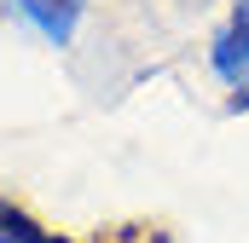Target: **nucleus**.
Returning a JSON list of instances; mask_svg holds the SVG:
<instances>
[{"mask_svg":"<svg viewBox=\"0 0 249 243\" xmlns=\"http://www.w3.org/2000/svg\"><path fill=\"white\" fill-rule=\"evenodd\" d=\"M35 41H47V47H58L70 52L75 47V35H81V23H87V0H0Z\"/></svg>","mask_w":249,"mask_h":243,"instance_id":"2","label":"nucleus"},{"mask_svg":"<svg viewBox=\"0 0 249 243\" xmlns=\"http://www.w3.org/2000/svg\"><path fill=\"white\" fill-rule=\"evenodd\" d=\"M64 243H70V238H64Z\"/></svg>","mask_w":249,"mask_h":243,"instance_id":"4","label":"nucleus"},{"mask_svg":"<svg viewBox=\"0 0 249 243\" xmlns=\"http://www.w3.org/2000/svg\"><path fill=\"white\" fill-rule=\"evenodd\" d=\"M0 243H64L58 232H47L29 208H18L12 197H0Z\"/></svg>","mask_w":249,"mask_h":243,"instance_id":"3","label":"nucleus"},{"mask_svg":"<svg viewBox=\"0 0 249 243\" xmlns=\"http://www.w3.org/2000/svg\"><path fill=\"white\" fill-rule=\"evenodd\" d=\"M203 64H209L214 87L226 93V110H249V0H232V12L214 23Z\"/></svg>","mask_w":249,"mask_h":243,"instance_id":"1","label":"nucleus"}]
</instances>
